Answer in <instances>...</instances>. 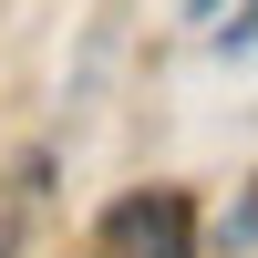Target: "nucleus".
Returning a JSON list of instances; mask_svg holds the SVG:
<instances>
[{
    "label": "nucleus",
    "instance_id": "f257e3e1",
    "mask_svg": "<svg viewBox=\"0 0 258 258\" xmlns=\"http://www.w3.org/2000/svg\"><path fill=\"white\" fill-rule=\"evenodd\" d=\"M103 258H207V217L186 186H135L103 207Z\"/></svg>",
    "mask_w": 258,
    "mask_h": 258
},
{
    "label": "nucleus",
    "instance_id": "f03ea898",
    "mask_svg": "<svg viewBox=\"0 0 258 258\" xmlns=\"http://www.w3.org/2000/svg\"><path fill=\"white\" fill-rule=\"evenodd\" d=\"M52 176H62V155H52V145H21V155L0 165V258H21V248H31L41 207H52Z\"/></svg>",
    "mask_w": 258,
    "mask_h": 258
},
{
    "label": "nucleus",
    "instance_id": "7ed1b4c3",
    "mask_svg": "<svg viewBox=\"0 0 258 258\" xmlns=\"http://www.w3.org/2000/svg\"><path fill=\"white\" fill-rule=\"evenodd\" d=\"M217 248H227V258H248V197H227V227H217Z\"/></svg>",
    "mask_w": 258,
    "mask_h": 258
},
{
    "label": "nucleus",
    "instance_id": "20e7f679",
    "mask_svg": "<svg viewBox=\"0 0 258 258\" xmlns=\"http://www.w3.org/2000/svg\"><path fill=\"white\" fill-rule=\"evenodd\" d=\"M217 11H238V0H186V21H207V31H217Z\"/></svg>",
    "mask_w": 258,
    "mask_h": 258
}]
</instances>
